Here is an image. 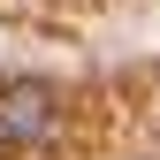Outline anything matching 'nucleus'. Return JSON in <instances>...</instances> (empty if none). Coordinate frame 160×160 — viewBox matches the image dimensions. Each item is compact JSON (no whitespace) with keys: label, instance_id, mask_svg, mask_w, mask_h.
Returning <instances> with one entry per match:
<instances>
[{"label":"nucleus","instance_id":"nucleus-1","mask_svg":"<svg viewBox=\"0 0 160 160\" xmlns=\"http://www.w3.org/2000/svg\"><path fill=\"white\" fill-rule=\"evenodd\" d=\"M53 130V92L46 84H8L0 92V145H38Z\"/></svg>","mask_w":160,"mask_h":160}]
</instances>
